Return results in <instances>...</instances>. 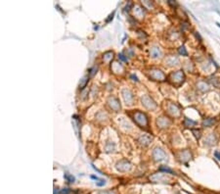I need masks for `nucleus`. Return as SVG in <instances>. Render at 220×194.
<instances>
[{"label":"nucleus","mask_w":220,"mask_h":194,"mask_svg":"<svg viewBox=\"0 0 220 194\" xmlns=\"http://www.w3.org/2000/svg\"><path fill=\"white\" fill-rule=\"evenodd\" d=\"M153 158L157 162H161L164 161L166 159V154L164 151L160 148H156L155 150L153 151Z\"/></svg>","instance_id":"7ed1b4c3"},{"label":"nucleus","mask_w":220,"mask_h":194,"mask_svg":"<svg viewBox=\"0 0 220 194\" xmlns=\"http://www.w3.org/2000/svg\"><path fill=\"white\" fill-rule=\"evenodd\" d=\"M184 125H185V126H193V125H196V122L190 120V119H185Z\"/></svg>","instance_id":"dca6fc26"},{"label":"nucleus","mask_w":220,"mask_h":194,"mask_svg":"<svg viewBox=\"0 0 220 194\" xmlns=\"http://www.w3.org/2000/svg\"><path fill=\"white\" fill-rule=\"evenodd\" d=\"M165 63L167 65H169V66H173V65H177L179 63V60H178V58H176V57H168L166 60H165Z\"/></svg>","instance_id":"ddd939ff"},{"label":"nucleus","mask_w":220,"mask_h":194,"mask_svg":"<svg viewBox=\"0 0 220 194\" xmlns=\"http://www.w3.org/2000/svg\"><path fill=\"white\" fill-rule=\"evenodd\" d=\"M193 133H195V136L197 137V138H200L201 137V132H200V130H193Z\"/></svg>","instance_id":"4be33fe9"},{"label":"nucleus","mask_w":220,"mask_h":194,"mask_svg":"<svg viewBox=\"0 0 220 194\" xmlns=\"http://www.w3.org/2000/svg\"><path fill=\"white\" fill-rule=\"evenodd\" d=\"M121 93H122L124 102H125L126 105H131L132 102H133V99H134V96H133V94H132V92L130 90H128V89H123Z\"/></svg>","instance_id":"0eeeda50"},{"label":"nucleus","mask_w":220,"mask_h":194,"mask_svg":"<svg viewBox=\"0 0 220 194\" xmlns=\"http://www.w3.org/2000/svg\"><path fill=\"white\" fill-rule=\"evenodd\" d=\"M191 159V153L188 150H184L180 153V160L182 162H187Z\"/></svg>","instance_id":"f8f14e48"},{"label":"nucleus","mask_w":220,"mask_h":194,"mask_svg":"<svg viewBox=\"0 0 220 194\" xmlns=\"http://www.w3.org/2000/svg\"><path fill=\"white\" fill-rule=\"evenodd\" d=\"M178 51H179V53H180L181 55H183V56H187V55H188V52H187V50H186V48H185L184 46H181V47L178 49Z\"/></svg>","instance_id":"6ab92c4d"},{"label":"nucleus","mask_w":220,"mask_h":194,"mask_svg":"<svg viewBox=\"0 0 220 194\" xmlns=\"http://www.w3.org/2000/svg\"><path fill=\"white\" fill-rule=\"evenodd\" d=\"M150 74H151V78H153L156 80H164L165 79L164 74L160 70H152Z\"/></svg>","instance_id":"6e6552de"},{"label":"nucleus","mask_w":220,"mask_h":194,"mask_svg":"<svg viewBox=\"0 0 220 194\" xmlns=\"http://www.w3.org/2000/svg\"><path fill=\"white\" fill-rule=\"evenodd\" d=\"M215 156H216V157H217V158H218V159L220 160V153L216 152V153H215Z\"/></svg>","instance_id":"a878e982"},{"label":"nucleus","mask_w":220,"mask_h":194,"mask_svg":"<svg viewBox=\"0 0 220 194\" xmlns=\"http://www.w3.org/2000/svg\"><path fill=\"white\" fill-rule=\"evenodd\" d=\"M142 105L149 110H155L157 108V104L155 103V101L147 94L142 97Z\"/></svg>","instance_id":"f257e3e1"},{"label":"nucleus","mask_w":220,"mask_h":194,"mask_svg":"<svg viewBox=\"0 0 220 194\" xmlns=\"http://www.w3.org/2000/svg\"><path fill=\"white\" fill-rule=\"evenodd\" d=\"M108 104H109V106L110 108H111L112 110L117 112L120 109V103L119 101V99L115 98V97L112 96V97H110L109 100H108Z\"/></svg>","instance_id":"39448f33"},{"label":"nucleus","mask_w":220,"mask_h":194,"mask_svg":"<svg viewBox=\"0 0 220 194\" xmlns=\"http://www.w3.org/2000/svg\"><path fill=\"white\" fill-rule=\"evenodd\" d=\"M157 124L159 128H167L168 125H170V121H168L167 119L164 118V117H160V118H158V121H157Z\"/></svg>","instance_id":"9d476101"},{"label":"nucleus","mask_w":220,"mask_h":194,"mask_svg":"<svg viewBox=\"0 0 220 194\" xmlns=\"http://www.w3.org/2000/svg\"><path fill=\"white\" fill-rule=\"evenodd\" d=\"M134 120L135 122L140 125V126H147L148 125V120H147V117L145 114H143L142 112H136L134 115Z\"/></svg>","instance_id":"f03ea898"},{"label":"nucleus","mask_w":220,"mask_h":194,"mask_svg":"<svg viewBox=\"0 0 220 194\" xmlns=\"http://www.w3.org/2000/svg\"><path fill=\"white\" fill-rule=\"evenodd\" d=\"M138 141L140 142V144H142L143 146H147V145H149L151 143V141H152V137L150 135H148V134H143V135H141L140 137H139Z\"/></svg>","instance_id":"1a4fd4ad"},{"label":"nucleus","mask_w":220,"mask_h":194,"mask_svg":"<svg viewBox=\"0 0 220 194\" xmlns=\"http://www.w3.org/2000/svg\"><path fill=\"white\" fill-rule=\"evenodd\" d=\"M65 178L66 180H68V181H70V182H72L73 181H75V177H73L71 175H70V174H65Z\"/></svg>","instance_id":"aec40b11"},{"label":"nucleus","mask_w":220,"mask_h":194,"mask_svg":"<svg viewBox=\"0 0 220 194\" xmlns=\"http://www.w3.org/2000/svg\"><path fill=\"white\" fill-rule=\"evenodd\" d=\"M168 111H169V113L171 115H173L174 117H177L180 115V111H179L178 107L174 105V104H170V105L168 106Z\"/></svg>","instance_id":"9b49d317"},{"label":"nucleus","mask_w":220,"mask_h":194,"mask_svg":"<svg viewBox=\"0 0 220 194\" xmlns=\"http://www.w3.org/2000/svg\"><path fill=\"white\" fill-rule=\"evenodd\" d=\"M114 15H115V13H113L112 15H110V16H109L110 18H109V19H107V22H110V20H111V19H113V17H114Z\"/></svg>","instance_id":"393cba45"},{"label":"nucleus","mask_w":220,"mask_h":194,"mask_svg":"<svg viewBox=\"0 0 220 194\" xmlns=\"http://www.w3.org/2000/svg\"><path fill=\"white\" fill-rule=\"evenodd\" d=\"M119 57L121 59L122 61H127V58H126V57H124V55H123V54H120V55H119Z\"/></svg>","instance_id":"5701e85b"},{"label":"nucleus","mask_w":220,"mask_h":194,"mask_svg":"<svg viewBox=\"0 0 220 194\" xmlns=\"http://www.w3.org/2000/svg\"><path fill=\"white\" fill-rule=\"evenodd\" d=\"M100 194H115L112 191H105V192H100Z\"/></svg>","instance_id":"b1692460"},{"label":"nucleus","mask_w":220,"mask_h":194,"mask_svg":"<svg viewBox=\"0 0 220 194\" xmlns=\"http://www.w3.org/2000/svg\"><path fill=\"white\" fill-rule=\"evenodd\" d=\"M184 79H185V77H184V74H183L182 71H177V72H175L171 74V79L173 80V83L177 84L178 85L183 84Z\"/></svg>","instance_id":"20e7f679"},{"label":"nucleus","mask_w":220,"mask_h":194,"mask_svg":"<svg viewBox=\"0 0 220 194\" xmlns=\"http://www.w3.org/2000/svg\"><path fill=\"white\" fill-rule=\"evenodd\" d=\"M150 54H151V56H152L153 58H158V57H159V55H160V50H159V47H156V46H155V47L151 48Z\"/></svg>","instance_id":"4468645a"},{"label":"nucleus","mask_w":220,"mask_h":194,"mask_svg":"<svg viewBox=\"0 0 220 194\" xmlns=\"http://www.w3.org/2000/svg\"><path fill=\"white\" fill-rule=\"evenodd\" d=\"M87 81H88L87 78H84V79H82L81 84H79V87H80V88H83V87L85 86V84H86V83H87Z\"/></svg>","instance_id":"412c9836"},{"label":"nucleus","mask_w":220,"mask_h":194,"mask_svg":"<svg viewBox=\"0 0 220 194\" xmlns=\"http://www.w3.org/2000/svg\"><path fill=\"white\" fill-rule=\"evenodd\" d=\"M159 171H165V173H169V174H174L173 171H172L171 169L167 168V167H165V166H161V167L159 168Z\"/></svg>","instance_id":"a211bd4d"},{"label":"nucleus","mask_w":220,"mask_h":194,"mask_svg":"<svg viewBox=\"0 0 220 194\" xmlns=\"http://www.w3.org/2000/svg\"><path fill=\"white\" fill-rule=\"evenodd\" d=\"M198 87H199L200 89H201V90H208V84H205V83H203V81H201V83H199V84H198Z\"/></svg>","instance_id":"f3484780"},{"label":"nucleus","mask_w":220,"mask_h":194,"mask_svg":"<svg viewBox=\"0 0 220 194\" xmlns=\"http://www.w3.org/2000/svg\"><path fill=\"white\" fill-rule=\"evenodd\" d=\"M115 168H116L117 171H127L131 169V164L126 160H122V161H120V162H119L116 164Z\"/></svg>","instance_id":"423d86ee"},{"label":"nucleus","mask_w":220,"mask_h":194,"mask_svg":"<svg viewBox=\"0 0 220 194\" xmlns=\"http://www.w3.org/2000/svg\"><path fill=\"white\" fill-rule=\"evenodd\" d=\"M215 120L212 118H208V119H205V120L203 122V126H211L212 125L214 124Z\"/></svg>","instance_id":"2eb2a0df"}]
</instances>
